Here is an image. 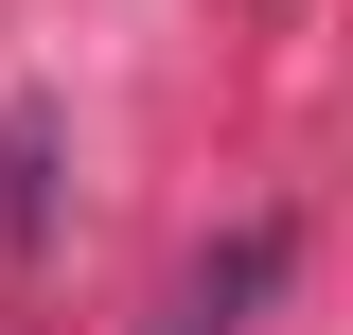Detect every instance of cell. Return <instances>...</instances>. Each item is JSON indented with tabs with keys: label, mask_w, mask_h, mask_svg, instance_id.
Here are the masks:
<instances>
[{
	"label": "cell",
	"mask_w": 353,
	"mask_h": 335,
	"mask_svg": "<svg viewBox=\"0 0 353 335\" xmlns=\"http://www.w3.org/2000/svg\"><path fill=\"white\" fill-rule=\"evenodd\" d=\"M265 300H283V230H230V247L176 283V318H159V335H248Z\"/></svg>",
	"instance_id": "1"
}]
</instances>
